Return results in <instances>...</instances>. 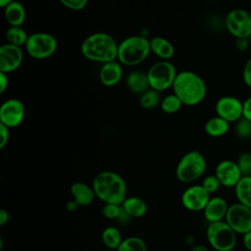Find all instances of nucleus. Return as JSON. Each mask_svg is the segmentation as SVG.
<instances>
[{"instance_id":"obj_1","label":"nucleus","mask_w":251,"mask_h":251,"mask_svg":"<svg viewBox=\"0 0 251 251\" xmlns=\"http://www.w3.org/2000/svg\"><path fill=\"white\" fill-rule=\"evenodd\" d=\"M118 46L116 39L107 32H94L83 39L80 44L82 56L95 63L105 64L118 59Z\"/></svg>"},{"instance_id":"obj_2","label":"nucleus","mask_w":251,"mask_h":251,"mask_svg":"<svg viewBox=\"0 0 251 251\" xmlns=\"http://www.w3.org/2000/svg\"><path fill=\"white\" fill-rule=\"evenodd\" d=\"M96 197L104 204L122 205L127 197V186L124 177L113 171L98 173L92 181Z\"/></svg>"},{"instance_id":"obj_3","label":"nucleus","mask_w":251,"mask_h":251,"mask_svg":"<svg viewBox=\"0 0 251 251\" xmlns=\"http://www.w3.org/2000/svg\"><path fill=\"white\" fill-rule=\"evenodd\" d=\"M175 93L185 106H196L200 104L207 95V85L204 79L192 71H181L177 73L173 84Z\"/></svg>"},{"instance_id":"obj_4","label":"nucleus","mask_w":251,"mask_h":251,"mask_svg":"<svg viewBox=\"0 0 251 251\" xmlns=\"http://www.w3.org/2000/svg\"><path fill=\"white\" fill-rule=\"evenodd\" d=\"M150 53V39L146 35H130L119 43L117 60L123 66L133 67L144 62Z\"/></svg>"},{"instance_id":"obj_5","label":"nucleus","mask_w":251,"mask_h":251,"mask_svg":"<svg viewBox=\"0 0 251 251\" xmlns=\"http://www.w3.org/2000/svg\"><path fill=\"white\" fill-rule=\"evenodd\" d=\"M207 169V162L202 153L197 150L186 152L176 167V176L178 181L191 183L200 178Z\"/></svg>"},{"instance_id":"obj_6","label":"nucleus","mask_w":251,"mask_h":251,"mask_svg":"<svg viewBox=\"0 0 251 251\" xmlns=\"http://www.w3.org/2000/svg\"><path fill=\"white\" fill-rule=\"evenodd\" d=\"M236 234L226 221L211 223L206 230L208 243L216 251H232L236 245Z\"/></svg>"},{"instance_id":"obj_7","label":"nucleus","mask_w":251,"mask_h":251,"mask_svg":"<svg viewBox=\"0 0 251 251\" xmlns=\"http://www.w3.org/2000/svg\"><path fill=\"white\" fill-rule=\"evenodd\" d=\"M176 75V69L172 62L160 60L154 63L147 71L150 88L160 93L172 88Z\"/></svg>"},{"instance_id":"obj_8","label":"nucleus","mask_w":251,"mask_h":251,"mask_svg":"<svg viewBox=\"0 0 251 251\" xmlns=\"http://www.w3.org/2000/svg\"><path fill=\"white\" fill-rule=\"evenodd\" d=\"M58 48V41L48 32H34L29 34L25 46L26 53L35 60H44L51 57Z\"/></svg>"},{"instance_id":"obj_9","label":"nucleus","mask_w":251,"mask_h":251,"mask_svg":"<svg viewBox=\"0 0 251 251\" xmlns=\"http://www.w3.org/2000/svg\"><path fill=\"white\" fill-rule=\"evenodd\" d=\"M225 27L235 39L248 38L251 34V14L241 8L230 10L226 16Z\"/></svg>"},{"instance_id":"obj_10","label":"nucleus","mask_w":251,"mask_h":251,"mask_svg":"<svg viewBox=\"0 0 251 251\" xmlns=\"http://www.w3.org/2000/svg\"><path fill=\"white\" fill-rule=\"evenodd\" d=\"M225 221L239 234L251 230V209L239 202L229 205Z\"/></svg>"},{"instance_id":"obj_11","label":"nucleus","mask_w":251,"mask_h":251,"mask_svg":"<svg viewBox=\"0 0 251 251\" xmlns=\"http://www.w3.org/2000/svg\"><path fill=\"white\" fill-rule=\"evenodd\" d=\"M25 107L17 98H9L0 106V124L9 128L19 126L25 120Z\"/></svg>"},{"instance_id":"obj_12","label":"nucleus","mask_w":251,"mask_h":251,"mask_svg":"<svg viewBox=\"0 0 251 251\" xmlns=\"http://www.w3.org/2000/svg\"><path fill=\"white\" fill-rule=\"evenodd\" d=\"M217 116L223 118L229 124L236 123L243 118V102L235 96H222L215 104Z\"/></svg>"},{"instance_id":"obj_13","label":"nucleus","mask_w":251,"mask_h":251,"mask_svg":"<svg viewBox=\"0 0 251 251\" xmlns=\"http://www.w3.org/2000/svg\"><path fill=\"white\" fill-rule=\"evenodd\" d=\"M210 198V194L201 184H194L188 186L182 192L181 204L188 211L199 212L204 210Z\"/></svg>"},{"instance_id":"obj_14","label":"nucleus","mask_w":251,"mask_h":251,"mask_svg":"<svg viewBox=\"0 0 251 251\" xmlns=\"http://www.w3.org/2000/svg\"><path fill=\"white\" fill-rule=\"evenodd\" d=\"M24 61L22 47L5 43L0 47V72L10 74L17 71Z\"/></svg>"},{"instance_id":"obj_15","label":"nucleus","mask_w":251,"mask_h":251,"mask_svg":"<svg viewBox=\"0 0 251 251\" xmlns=\"http://www.w3.org/2000/svg\"><path fill=\"white\" fill-rule=\"evenodd\" d=\"M215 175L221 184L226 187H235L243 176L236 162L223 160L216 166Z\"/></svg>"},{"instance_id":"obj_16","label":"nucleus","mask_w":251,"mask_h":251,"mask_svg":"<svg viewBox=\"0 0 251 251\" xmlns=\"http://www.w3.org/2000/svg\"><path fill=\"white\" fill-rule=\"evenodd\" d=\"M123 75V65L118 60H116L102 64L99 70L98 76L100 82L103 85L107 87H112L117 85L122 80Z\"/></svg>"},{"instance_id":"obj_17","label":"nucleus","mask_w":251,"mask_h":251,"mask_svg":"<svg viewBox=\"0 0 251 251\" xmlns=\"http://www.w3.org/2000/svg\"><path fill=\"white\" fill-rule=\"evenodd\" d=\"M228 207L227 202L223 197H211L203 210L204 218L209 224L225 221Z\"/></svg>"},{"instance_id":"obj_18","label":"nucleus","mask_w":251,"mask_h":251,"mask_svg":"<svg viewBox=\"0 0 251 251\" xmlns=\"http://www.w3.org/2000/svg\"><path fill=\"white\" fill-rule=\"evenodd\" d=\"M73 200H75L79 207L89 206L96 197L92 185H88L82 181H75L70 187Z\"/></svg>"},{"instance_id":"obj_19","label":"nucleus","mask_w":251,"mask_h":251,"mask_svg":"<svg viewBox=\"0 0 251 251\" xmlns=\"http://www.w3.org/2000/svg\"><path fill=\"white\" fill-rule=\"evenodd\" d=\"M4 17L10 26H22L26 18V11L24 4L14 0L4 8Z\"/></svg>"},{"instance_id":"obj_20","label":"nucleus","mask_w":251,"mask_h":251,"mask_svg":"<svg viewBox=\"0 0 251 251\" xmlns=\"http://www.w3.org/2000/svg\"><path fill=\"white\" fill-rule=\"evenodd\" d=\"M126 84L129 91L139 95L150 88L147 73L137 70L130 72L126 75Z\"/></svg>"},{"instance_id":"obj_21","label":"nucleus","mask_w":251,"mask_h":251,"mask_svg":"<svg viewBox=\"0 0 251 251\" xmlns=\"http://www.w3.org/2000/svg\"><path fill=\"white\" fill-rule=\"evenodd\" d=\"M151 53L161 60L170 61L175 55V47L171 41L162 36H154L150 39Z\"/></svg>"},{"instance_id":"obj_22","label":"nucleus","mask_w":251,"mask_h":251,"mask_svg":"<svg viewBox=\"0 0 251 251\" xmlns=\"http://www.w3.org/2000/svg\"><path fill=\"white\" fill-rule=\"evenodd\" d=\"M122 208L129 218H141L148 209L146 202L138 196H127L122 203Z\"/></svg>"},{"instance_id":"obj_23","label":"nucleus","mask_w":251,"mask_h":251,"mask_svg":"<svg viewBox=\"0 0 251 251\" xmlns=\"http://www.w3.org/2000/svg\"><path fill=\"white\" fill-rule=\"evenodd\" d=\"M229 123L223 118L216 116L209 119L204 125V130L206 134L211 137H221L227 133L229 130Z\"/></svg>"},{"instance_id":"obj_24","label":"nucleus","mask_w":251,"mask_h":251,"mask_svg":"<svg viewBox=\"0 0 251 251\" xmlns=\"http://www.w3.org/2000/svg\"><path fill=\"white\" fill-rule=\"evenodd\" d=\"M237 202L251 209V176H242L234 187Z\"/></svg>"},{"instance_id":"obj_25","label":"nucleus","mask_w":251,"mask_h":251,"mask_svg":"<svg viewBox=\"0 0 251 251\" xmlns=\"http://www.w3.org/2000/svg\"><path fill=\"white\" fill-rule=\"evenodd\" d=\"M123 239L121 230L114 226H106L101 232V240L107 249L117 250Z\"/></svg>"},{"instance_id":"obj_26","label":"nucleus","mask_w":251,"mask_h":251,"mask_svg":"<svg viewBox=\"0 0 251 251\" xmlns=\"http://www.w3.org/2000/svg\"><path fill=\"white\" fill-rule=\"evenodd\" d=\"M7 43L19 46V47H25L29 34L24 29L22 26H9V28L6 30L5 33Z\"/></svg>"},{"instance_id":"obj_27","label":"nucleus","mask_w":251,"mask_h":251,"mask_svg":"<svg viewBox=\"0 0 251 251\" xmlns=\"http://www.w3.org/2000/svg\"><path fill=\"white\" fill-rule=\"evenodd\" d=\"M117 251H147V245L141 237L132 235L124 238Z\"/></svg>"},{"instance_id":"obj_28","label":"nucleus","mask_w":251,"mask_h":251,"mask_svg":"<svg viewBox=\"0 0 251 251\" xmlns=\"http://www.w3.org/2000/svg\"><path fill=\"white\" fill-rule=\"evenodd\" d=\"M161 95L160 92L149 88L145 92H143L139 97V105L146 110L154 109L157 106H160L161 103Z\"/></svg>"},{"instance_id":"obj_29","label":"nucleus","mask_w":251,"mask_h":251,"mask_svg":"<svg viewBox=\"0 0 251 251\" xmlns=\"http://www.w3.org/2000/svg\"><path fill=\"white\" fill-rule=\"evenodd\" d=\"M182 106L183 104L175 93L166 95L164 98H162L160 103L161 110L166 114H176L181 109Z\"/></svg>"},{"instance_id":"obj_30","label":"nucleus","mask_w":251,"mask_h":251,"mask_svg":"<svg viewBox=\"0 0 251 251\" xmlns=\"http://www.w3.org/2000/svg\"><path fill=\"white\" fill-rule=\"evenodd\" d=\"M235 135L242 140L251 138V122L245 118H241L235 123L234 126Z\"/></svg>"},{"instance_id":"obj_31","label":"nucleus","mask_w":251,"mask_h":251,"mask_svg":"<svg viewBox=\"0 0 251 251\" xmlns=\"http://www.w3.org/2000/svg\"><path fill=\"white\" fill-rule=\"evenodd\" d=\"M101 214L104 218L109 220H119L121 215L123 214L122 205L118 204H104L101 209Z\"/></svg>"},{"instance_id":"obj_32","label":"nucleus","mask_w":251,"mask_h":251,"mask_svg":"<svg viewBox=\"0 0 251 251\" xmlns=\"http://www.w3.org/2000/svg\"><path fill=\"white\" fill-rule=\"evenodd\" d=\"M236 163L243 176H251V153L250 152H242L238 156Z\"/></svg>"},{"instance_id":"obj_33","label":"nucleus","mask_w":251,"mask_h":251,"mask_svg":"<svg viewBox=\"0 0 251 251\" xmlns=\"http://www.w3.org/2000/svg\"><path fill=\"white\" fill-rule=\"evenodd\" d=\"M201 185L211 195V194L217 192L220 189L222 184H221L220 180L218 179V177L216 176V175H209L203 178Z\"/></svg>"},{"instance_id":"obj_34","label":"nucleus","mask_w":251,"mask_h":251,"mask_svg":"<svg viewBox=\"0 0 251 251\" xmlns=\"http://www.w3.org/2000/svg\"><path fill=\"white\" fill-rule=\"evenodd\" d=\"M59 1L67 9L75 11V12L83 10L88 3V0H59Z\"/></svg>"},{"instance_id":"obj_35","label":"nucleus","mask_w":251,"mask_h":251,"mask_svg":"<svg viewBox=\"0 0 251 251\" xmlns=\"http://www.w3.org/2000/svg\"><path fill=\"white\" fill-rule=\"evenodd\" d=\"M242 79L246 86L251 88V57L247 59L242 70Z\"/></svg>"},{"instance_id":"obj_36","label":"nucleus","mask_w":251,"mask_h":251,"mask_svg":"<svg viewBox=\"0 0 251 251\" xmlns=\"http://www.w3.org/2000/svg\"><path fill=\"white\" fill-rule=\"evenodd\" d=\"M10 139V128L0 124V149H4Z\"/></svg>"},{"instance_id":"obj_37","label":"nucleus","mask_w":251,"mask_h":251,"mask_svg":"<svg viewBox=\"0 0 251 251\" xmlns=\"http://www.w3.org/2000/svg\"><path fill=\"white\" fill-rule=\"evenodd\" d=\"M250 46L251 45H250L249 39L246 38V37H244V38H236V40H235V48L239 52L246 51Z\"/></svg>"},{"instance_id":"obj_38","label":"nucleus","mask_w":251,"mask_h":251,"mask_svg":"<svg viewBox=\"0 0 251 251\" xmlns=\"http://www.w3.org/2000/svg\"><path fill=\"white\" fill-rule=\"evenodd\" d=\"M243 118L251 122V96L243 101Z\"/></svg>"},{"instance_id":"obj_39","label":"nucleus","mask_w":251,"mask_h":251,"mask_svg":"<svg viewBox=\"0 0 251 251\" xmlns=\"http://www.w3.org/2000/svg\"><path fill=\"white\" fill-rule=\"evenodd\" d=\"M9 86V77L8 74L0 72V93H4Z\"/></svg>"},{"instance_id":"obj_40","label":"nucleus","mask_w":251,"mask_h":251,"mask_svg":"<svg viewBox=\"0 0 251 251\" xmlns=\"http://www.w3.org/2000/svg\"><path fill=\"white\" fill-rule=\"evenodd\" d=\"M242 242H243V245H244L245 249L247 251H251V230L246 232L245 234H243Z\"/></svg>"},{"instance_id":"obj_41","label":"nucleus","mask_w":251,"mask_h":251,"mask_svg":"<svg viewBox=\"0 0 251 251\" xmlns=\"http://www.w3.org/2000/svg\"><path fill=\"white\" fill-rule=\"evenodd\" d=\"M10 220V214L5 209H0V226L6 225Z\"/></svg>"},{"instance_id":"obj_42","label":"nucleus","mask_w":251,"mask_h":251,"mask_svg":"<svg viewBox=\"0 0 251 251\" xmlns=\"http://www.w3.org/2000/svg\"><path fill=\"white\" fill-rule=\"evenodd\" d=\"M79 206L77 205V203L75 201V200H70L67 202V205H66V208L69 212H75L76 211V209L78 208Z\"/></svg>"},{"instance_id":"obj_43","label":"nucleus","mask_w":251,"mask_h":251,"mask_svg":"<svg viewBox=\"0 0 251 251\" xmlns=\"http://www.w3.org/2000/svg\"><path fill=\"white\" fill-rule=\"evenodd\" d=\"M190 251H209L208 248L203 244H194Z\"/></svg>"},{"instance_id":"obj_44","label":"nucleus","mask_w":251,"mask_h":251,"mask_svg":"<svg viewBox=\"0 0 251 251\" xmlns=\"http://www.w3.org/2000/svg\"><path fill=\"white\" fill-rule=\"evenodd\" d=\"M14 0H0V6L4 9L6 6H8L10 3H12Z\"/></svg>"},{"instance_id":"obj_45","label":"nucleus","mask_w":251,"mask_h":251,"mask_svg":"<svg viewBox=\"0 0 251 251\" xmlns=\"http://www.w3.org/2000/svg\"><path fill=\"white\" fill-rule=\"evenodd\" d=\"M103 251H117V250H112V249H105Z\"/></svg>"},{"instance_id":"obj_46","label":"nucleus","mask_w":251,"mask_h":251,"mask_svg":"<svg viewBox=\"0 0 251 251\" xmlns=\"http://www.w3.org/2000/svg\"><path fill=\"white\" fill-rule=\"evenodd\" d=\"M248 39H249V42H250V45H251V34H250V36L248 37Z\"/></svg>"}]
</instances>
